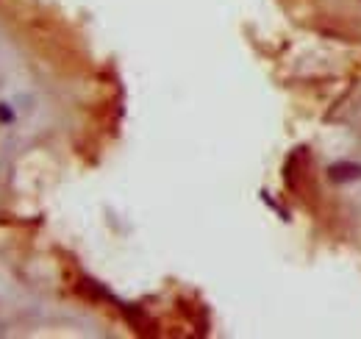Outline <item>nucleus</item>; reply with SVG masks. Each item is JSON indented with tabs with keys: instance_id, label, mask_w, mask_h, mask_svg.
<instances>
[{
	"instance_id": "1",
	"label": "nucleus",
	"mask_w": 361,
	"mask_h": 339,
	"mask_svg": "<svg viewBox=\"0 0 361 339\" xmlns=\"http://www.w3.org/2000/svg\"><path fill=\"white\" fill-rule=\"evenodd\" d=\"M328 176H331V181H336V184H342V181H356V178H361V164L336 161V164H331Z\"/></svg>"
}]
</instances>
